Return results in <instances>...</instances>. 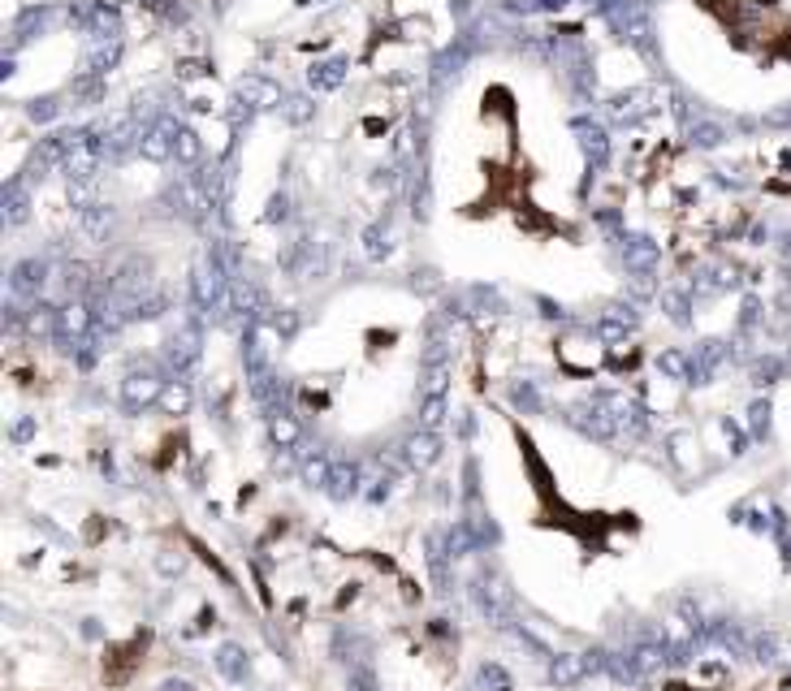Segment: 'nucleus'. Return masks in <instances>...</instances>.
Instances as JSON below:
<instances>
[{
  "instance_id": "obj_20",
  "label": "nucleus",
  "mask_w": 791,
  "mask_h": 691,
  "mask_svg": "<svg viewBox=\"0 0 791 691\" xmlns=\"http://www.w3.org/2000/svg\"><path fill=\"white\" fill-rule=\"evenodd\" d=\"M161 407H165V415H182L191 407V385L186 380H169L165 394H161Z\"/></svg>"
},
{
  "instance_id": "obj_43",
  "label": "nucleus",
  "mask_w": 791,
  "mask_h": 691,
  "mask_svg": "<svg viewBox=\"0 0 791 691\" xmlns=\"http://www.w3.org/2000/svg\"><path fill=\"white\" fill-rule=\"evenodd\" d=\"M783 558L791 562V531H787V536H783Z\"/></svg>"
},
{
  "instance_id": "obj_35",
  "label": "nucleus",
  "mask_w": 791,
  "mask_h": 691,
  "mask_svg": "<svg viewBox=\"0 0 791 691\" xmlns=\"http://www.w3.org/2000/svg\"><path fill=\"white\" fill-rule=\"evenodd\" d=\"M692 139L701 148H718V143H723V130H718V126H696Z\"/></svg>"
},
{
  "instance_id": "obj_40",
  "label": "nucleus",
  "mask_w": 791,
  "mask_h": 691,
  "mask_svg": "<svg viewBox=\"0 0 791 691\" xmlns=\"http://www.w3.org/2000/svg\"><path fill=\"white\" fill-rule=\"evenodd\" d=\"M286 113H290V121H307V117H312V104H307V99H290Z\"/></svg>"
},
{
  "instance_id": "obj_17",
  "label": "nucleus",
  "mask_w": 791,
  "mask_h": 691,
  "mask_svg": "<svg viewBox=\"0 0 791 691\" xmlns=\"http://www.w3.org/2000/svg\"><path fill=\"white\" fill-rule=\"evenodd\" d=\"M467 527H472V536H476V544L484 549V544H497L502 541V531H497V523L489 519V514L480 511V501L472 506V514H467Z\"/></svg>"
},
{
  "instance_id": "obj_30",
  "label": "nucleus",
  "mask_w": 791,
  "mask_h": 691,
  "mask_svg": "<svg viewBox=\"0 0 791 691\" xmlns=\"http://www.w3.org/2000/svg\"><path fill=\"white\" fill-rule=\"evenodd\" d=\"M347 691H380V687H377V675H372V665H368V661H359V665L350 670Z\"/></svg>"
},
{
  "instance_id": "obj_2",
  "label": "nucleus",
  "mask_w": 791,
  "mask_h": 691,
  "mask_svg": "<svg viewBox=\"0 0 791 691\" xmlns=\"http://www.w3.org/2000/svg\"><path fill=\"white\" fill-rule=\"evenodd\" d=\"M627 661H631V675H636V683H649V678H658L661 670H666V661H671V644H666V635H649V640L631 644L627 648Z\"/></svg>"
},
{
  "instance_id": "obj_4",
  "label": "nucleus",
  "mask_w": 791,
  "mask_h": 691,
  "mask_svg": "<svg viewBox=\"0 0 791 691\" xmlns=\"http://www.w3.org/2000/svg\"><path fill=\"white\" fill-rule=\"evenodd\" d=\"M199 342H203V337H199V325H186V329H178L165 342V367L173 372V376H186V372L195 367Z\"/></svg>"
},
{
  "instance_id": "obj_37",
  "label": "nucleus",
  "mask_w": 791,
  "mask_h": 691,
  "mask_svg": "<svg viewBox=\"0 0 791 691\" xmlns=\"http://www.w3.org/2000/svg\"><path fill=\"white\" fill-rule=\"evenodd\" d=\"M9 437H14V445H26V441H31V437H35V419H31V415H26V419H17Z\"/></svg>"
},
{
  "instance_id": "obj_23",
  "label": "nucleus",
  "mask_w": 791,
  "mask_h": 691,
  "mask_svg": "<svg viewBox=\"0 0 791 691\" xmlns=\"http://www.w3.org/2000/svg\"><path fill=\"white\" fill-rule=\"evenodd\" d=\"M511 407H515V411H527V415H541V394H536V385H532V380H524V385H511Z\"/></svg>"
},
{
  "instance_id": "obj_13",
  "label": "nucleus",
  "mask_w": 791,
  "mask_h": 691,
  "mask_svg": "<svg viewBox=\"0 0 791 691\" xmlns=\"http://www.w3.org/2000/svg\"><path fill=\"white\" fill-rule=\"evenodd\" d=\"M39 285H44V268H39L35 260L17 263L14 277H9V290H14V298H35V294H39Z\"/></svg>"
},
{
  "instance_id": "obj_27",
  "label": "nucleus",
  "mask_w": 791,
  "mask_h": 691,
  "mask_svg": "<svg viewBox=\"0 0 791 691\" xmlns=\"http://www.w3.org/2000/svg\"><path fill=\"white\" fill-rule=\"evenodd\" d=\"M748 428H753V437H757V441H765V437H770V402H765V397H757V402L748 407Z\"/></svg>"
},
{
  "instance_id": "obj_38",
  "label": "nucleus",
  "mask_w": 791,
  "mask_h": 691,
  "mask_svg": "<svg viewBox=\"0 0 791 691\" xmlns=\"http://www.w3.org/2000/svg\"><path fill=\"white\" fill-rule=\"evenodd\" d=\"M584 148H588V156H593V160H606V134H588V139H584Z\"/></svg>"
},
{
  "instance_id": "obj_36",
  "label": "nucleus",
  "mask_w": 791,
  "mask_h": 691,
  "mask_svg": "<svg viewBox=\"0 0 791 691\" xmlns=\"http://www.w3.org/2000/svg\"><path fill=\"white\" fill-rule=\"evenodd\" d=\"M9 221H26V195L9 186Z\"/></svg>"
},
{
  "instance_id": "obj_8",
  "label": "nucleus",
  "mask_w": 791,
  "mask_h": 691,
  "mask_svg": "<svg viewBox=\"0 0 791 691\" xmlns=\"http://www.w3.org/2000/svg\"><path fill=\"white\" fill-rule=\"evenodd\" d=\"M424 549H429V571H432V583H437V593H450V541H445V531H429V541H424Z\"/></svg>"
},
{
  "instance_id": "obj_14",
  "label": "nucleus",
  "mask_w": 791,
  "mask_h": 691,
  "mask_svg": "<svg viewBox=\"0 0 791 691\" xmlns=\"http://www.w3.org/2000/svg\"><path fill=\"white\" fill-rule=\"evenodd\" d=\"M268 441L277 445V449H295L298 445V419L290 411H277L268 415Z\"/></svg>"
},
{
  "instance_id": "obj_22",
  "label": "nucleus",
  "mask_w": 791,
  "mask_h": 691,
  "mask_svg": "<svg viewBox=\"0 0 791 691\" xmlns=\"http://www.w3.org/2000/svg\"><path fill=\"white\" fill-rule=\"evenodd\" d=\"M445 385H450V367H445V363H432V367H424L420 397H445Z\"/></svg>"
},
{
  "instance_id": "obj_15",
  "label": "nucleus",
  "mask_w": 791,
  "mask_h": 691,
  "mask_svg": "<svg viewBox=\"0 0 791 691\" xmlns=\"http://www.w3.org/2000/svg\"><path fill=\"white\" fill-rule=\"evenodd\" d=\"M658 367H661V376L692 385V355H683V350H661V355H658Z\"/></svg>"
},
{
  "instance_id": "obj_19",
  "label": "nucleus",
  "mask_w": 791,
  "mask_h": 691,
  "mask_svg": "<svg viewBox=\"0 0 791 691\" xmlns=\"http://www.w3.org/2000/svg\"><path fill=\"white\" fill-rule=\"evenodd\" d=\"M329 471H333V459H325V454H316V459H307L298 467V476H303L307 489H325V484H329Z\"/></svg>"
},
{
  "instance_id": "obj_1",
  "label": "nucleus",
  "mask_w": 791,
  "mask_h": 691,
  "mask_svg": "<svg viewBox=\"0 0 791 691\" xmlns=\"http://www.w3.org/2000/svg\"><path fill=\"white\" fill-rule=\"evenodd\" d=\"M472 601H476V609L497 626V631H511V626H515V618H511V588H506V583H502L494 571H480V575L472 579Z\"/></svg>"
},
{
  "instance_id": "obj_33",
  "label": "nucleus",
  "mask_w": 791,
  "mask_h": 691,
  "mask_svg": "<svg viewBox=\"0 0 791 691\" xmlns=\"http://www.w3.org/2000/svg\"><path fill=\"white\" fill-rule=\"evenodd\" d=\"M584 665H588V675H601V670H610V653H606V648H588V653H584Z\"/></svg>"
},
{
  "instance_id": "obj_24",
  "label": "nucleus",
  "mask_w": 791,
  "mask_h": 691,
  "mask_svg": "<svg viewBox=\"0 0 791 691\" xmlns=\"http://www.w3.org/2000/svg\"><path fill=\"white\" fill-rule=\"evenodd\" d=\"M243 96L255 99V108H273V104H281L277 87L264 83V78H247V83H243Z\"/></svg>"
},
{
  "instance_id": "obj_11",
  "label": "nucleus",
  "mask_w": 791,
  "mask_h": 691,
  "mask_svg": "<svg viewBox=\"0 0 791 691\" xmlns=\"http://www.w3.org/2000/svg\"><path fill=\"white\" fill-rule=\"evenodd\" d=\"M173 143H178L173 121H161L156 130L143 134V156H148V160H169V156H173Z\"/></svg>"
},
{
  "instance_id": "obj_5",
  "label": "nucleus",
  "mask_w": 791,
  "mask_h": 691,
  "mask_svg": "<svg viewBox=\"0 0 791 691\" xmlns=\"http://www.w3.org/2000/svg\"><path fill=\"white\" fill-rule=\"evenodd\" d=\"M442 459V437L429 428H415L407 441H402V462L411 467V471H429L432 462Z\"/></svg>"
},
{
  "instance_id": "obj_10",
  "label": "nucleus",
  "mask_w": 791,
  "mask_h": 691,
  "mask_svg": "<svg viewBox=\"0 0 791 691\" xmlns=\"http://www.w3.org/2000/svg\"><path fill=\"white\" fill-rule=\"evenodd\" d=\"M216 670L230 678V683H247L251 661H247V653H243L238 644H221V648H216Z\"/></svg>"
},
{
  "instance_id": "obj_31",
  "label": "nucleus",
  "mask_w": 791,
  "mask_h": 691,
  "mask_svg": "<svg viewBox=\"0 0 791 691\" xmlns=\"http://www.w3.org/2000/svg\"><path fill=\"white\" fill-rule=\"evenodd\" d=\"M173 156H178V160H186V165H191V160H199V139H195V134H191V130H178Z\"/></svg>"
},
{
  "instance_id": "obj_9",
  "label": "nucleus",
  "mask_w": 791,
  "mask_h": 691,
  "mask_svg": "<svg viewBox=\"0 0 791 691\" xmlns=\"http://www.w3.org/2000/svg\"><path fill=\"white\" fill-rule=\"evenodd\" d=\"M584 678H588L584 653H558V657H549V683L554 687H576Z\"/></svg>"
},
{
  "instance_id": "obj_34",
  "label": "nucleus",
  "mask_w": 791,
  "mask_h": 691,
  "mask_svg": "<svg viewBox=\"0 0 791 691\" xmlns=\"http://www.w3.org/2000/svg\"><path fill=\"white\" fill-rule=\"evenodd\" d=\"M312 78H316V87H338L342 83V66L333 61V66H320V74L312 69Z\"/></svg>"
},
{
  "instance_id": "obj_39",
  "label": "nucleus",
  "mask_w": 791,
  "mask_h": 691,
  "mask_svg": "<svg viewBox=\"0 0 791 691\" xmlns=\"http://www.w3.org/2000/svg\"><path fill=\"white\" fill-rule=\"evenodd\" d=\"M723 432H726V441H731V454H744V432L731 419H723Z\"/></svg>"
},
{
  "instance_id": "obj_41",
  "label": "nucleus",
  "mask_w": 791,
  "mask_h": 691,
  "mask_svg": "<svg viewBox=\"0 0 791 691\" xmlns=\"http://www.w3.org/2000/svg\"><path fill=\"white\" fill-rule=\"evenodd\" d=\"M161 691H195V687H191L186 678H165V683H161Z\"/></svg>"
},
{
  "instance_id": "obj_25",
  "label": "nucleus",
  "mask_w": 791,
  "mask_h": 691,
  "mask_svg": "<svg viewBox=\"0 0 791 691\" xmlns=\"http://www.w3.org/2000/svg\"><path fill=\"white\" fill-rule=\"evenodd\" d=\"M445 541H450V553L454 558H463V553H472V549H480L476 536H472V527H467V519H459V523L445 531Z\"/></svg>"
},
{
  "instance_id": "obj_7",
  "label": "nucleus",
  "mask_w": 791,
  "mask_h": 691,
  "mask_svg": "<svg viewBox=\"0 0 791 691\" xmlns=\"http://www.w3.org/2000/svg\"><path fill=\"white\" fill-rule=\"evenodd\" d=\"M359 462H350V459H338L333 462V471H329V484H325V493L333 497V501H350V497L359 493Z\"/></svg>"
},
{
  "instance_id": "obj_16",
  "label": "nucleus",
  "mask_w": 791,
  "mask_h": 691,
  "mask_svg": "<svg viewBox=\"0 0 791 691\" xmlns=\"http://www.w3.org/2000/svg\"><path fill=\"white\" fill-rule=\"evenodd\" d=\"M658 263V242H649V238H631L627 242V268L631 273H649Z\"/></svg>"
},
{
  "instance_id": "obj_32",
  "label": "nucleus",
  "mask_w": 791,
  "mask_h": 691,
  "mask_svg": "<svg viewBox=\"0 0 791 691\" xmlns=\"http://www.w3.org/2000/svg\"><path fill=\"white\" fill-rule=\"evenodd\" d=\"M661 307L671 312V320H675V325H688V298H683V294L666 290V294H661Z\"/></svg>"
},
{
  "instance_id": "obj_42",
  "label": "nucleus",
  "mask_w": 791,
  "mask_h": 691,
  "mask_svg": "<svg viewBox=\"0 0 791 691\" xmlns=\"http://www.w3.org/2000/svg\"><path fill=\"white\" fill-rule=\"evenodd\" d=\"M277 333L281 337H290V333H295V315H277Z\"/></svg>"
},
{
  "instance_id": "obj_3",
  "label": "nucleus",
  "mask_w": 791,
  "mask_h": 691,
  "mask_svg": "<svg viewBox=\"0 0 791 691\" xmlns=\"http://www.w3.org/2000/svg\"><path fill=\"white\" fill-rule=\"evenodd\" d=\"M161 394H165V380L156 376V372H130V376L121 380V411L143 415L148 407L161 402Z\"/></svg>"
},
{
  "instance_id": "obj_29",
  "label": "nucleus",
  "mask_w": 791,
  "mask_h": 691,
  "mask_svg": "<svg viewBox=\"0 0 791 691\" xmlns=\"http://www.w3.org/2000/svg\"><path fill=\"white\" fill-rule=\"evenodd\" d=\"M783 372H787V363L783 359H757L753 363V380H757V385H775Z\"/></svg>"
},
{
  "instance_id": "obj_21",
  "label": "nucleus",
  "mask_w": 791,
  "mask_h": 691,
  "mask_svg": "<svg viewBox=\"0 0 791 691\" xmlns=\"http://www.w3.org/2000/svg\"><path fill=\"white\" fill-rule=\"evenodd\" d=\"M476 687L480 691H511V675H506L497 661H484L476 670Z\"/></svg>"
},
{
  "instance_id": "obj_18",
  "label": "nucleus",
  "mask_w": 791,
  "mask_h": 691,
  "mask_svg": "<svg viewBox=\"0 0 791 691\" xmlns=\"http://www.w3.org/2000/svg\"><path fill=\"white\" fill-rule=\"evenodd\" d=\"M57 307H48V303H35L31 312H26V329L39 333V337H57Z\"/></svg>"
},
{
  "instance_id": "obj_12",
  "label": "nucleus",
  "mask_w": 791,
  "mask_h": 691,
  "mask_svg": "<svg viewBox=\"0 0 791 691\" xmlns=\"http://www.w3.org/2000/svg\"><path fill=\"white\" fill-rule=\"evenodd\" d=\"M726 359V346L723 342H701V350L692 355V385H705L713 376V367Z\"/></svg>"
},
{
  "instance_id": "obj_6",
  "label": "nucleus",
  "mask_w": 791,
  "mask_h": 691,
  "mask_svg": "<svg viewBox=\"0 0 791 691\" xmlns=\"http://www.w3.org/2000/svg\"><path fill=\"white\" fill-rule=\"evenodd\" d=\"M606 402H610L614 419H619V432H627V437H644V428H649V411H644L636 397H627V394H606Z\"/></svg>"
},
{
  "instance_id": "obj_28",
  "label": "nucleus",
  "mask_w": 791,
  "mask_h": 691,
  "mask_svg": "<svg viewBox=\"0 0 791 691\" xmlns=\"http://www.w3.org/2000/svg\"><path fill=\"white\" fill-rule=\"evenodd\" d=\"M775 657H778V640L770 635V631H757V635H753V661L770 665Z\"/></svg>"
},
{
  "instance_id": "obj_26",
  "label": "nucleus",
  "mask_w": 791,
  "mask_h": 691,
  "mask_svg": "<svg viewBox=\"0 0 791 691\" xmlns=\"http://www.w3.org/2000/svg\"><path fill=\"white\" fill-rule=\"evenodd\" d=\"M445 419V397H420V428L437 432Z\"/></svg>"
}]
</instances>
